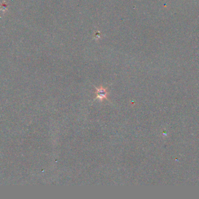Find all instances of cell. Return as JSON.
<instances>
[{"instance_id":"1","label":"cell","mask_w":199,"mask_h":199,"mask_svg":"<svg viewBox=\"0 0 199 199\" xmlns=\"http://www.w3.org/2000/svg\"><path fill=\"white\" fill-rule=\"evenodd\" d=\"M96 90V94L97 95L96 99H99L101 101L103 99H107L109 92L107 91V88H103V86H100L99 88H95Z\"/></svg>"}]
</instances>
